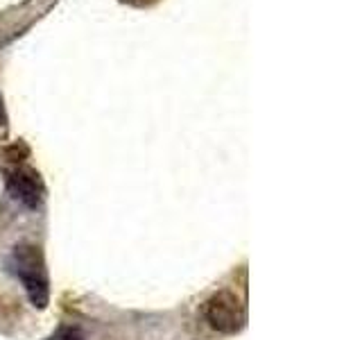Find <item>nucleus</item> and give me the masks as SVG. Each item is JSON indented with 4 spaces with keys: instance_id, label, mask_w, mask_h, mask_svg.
Listing matches in <instances>:
<instances>
[{
    "instance_id": "obj_1",
    "label": "nucleus",
    "mask_w": 362,
    "mask_h": 340,
    "mask_svg": "<svg viewBox=\"0 0 362 340\" xmlns=\"http://www.w3.org/2000/svg\"><path fill=\"white\" fill-rule=\"evenodd\" d=\"M9 270L23 283L34 309H45L50 300V283L41 249L32 243L16 245L9 256Z\"/></svg>"
},
{
    "instance_id": "obj_2",
    "label": "nucleus",
    "mask_w": 362,
    "mask_h": 340,
    "mask_svg": "<svg viewBox=\"0 0 362 340\" xmlns=\"http://www.w3.org/2000/svg\"><path fill=\"white\" fill-rule=\"evenodd\" d=\"M202 315L206 324L218 334H240L247 324V311L243 300L231 290H218L204 302Z\"/></svg>"
},
{
    "instance_id": "obj_3",
    "label": "nucleus",
    "mask_w": 362,
    "mask_h": 340,
    "mask_svg": "<svg viewBox=\"0 0 362 340\" xmlns=\"http://www.w3.org/2000/svg\"><path fill=\"white\" fill-rule=\"evenodd\" d=\"M9 188L14 193V198L21 200L30 209H37L43 200L41 179L34 170H23V168L14 170V173L9 175Z\"/></svg>"
},
{
    "instance_id": "obj_4",
    "label": "nucleus",
    "mask_w": 362,
    "mask_h": 340,
    "mask_svg": "<svg viewBox=\"0 0 362 340\" xmlns=\"http://www.w3.org/2000/svg\"><path fill=\"white\" fill-rule=\"evenodd\" d=\"M45 340H84V334L79 332L77 327H62V329H57V332L50 338H45Z\"/></svg>"
}]
</instances>
